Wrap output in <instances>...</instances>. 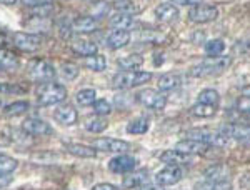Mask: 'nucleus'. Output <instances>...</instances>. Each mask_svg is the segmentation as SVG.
Here are the masks:
<instances>
[{
  "label": "nucleus",
  "mask_w": 250,
  "mask_h": 190,
  "mask_svg": "<svg viewBox=\"0 0 250 190\" xmlns=\"http://www.w3.org/2000/svg\"><path fill=\"white\" fill-rule=\"evenodd\" d=\"M152 79L150 72H140V70H124L114 75L112 79V87L115 90H127L139 85H144Z\"/></svg>",
  "instance_id": "obj_1"
},
{
  "label": "nucleus",
  "mask_w": 250,
  "mask_h": 190,
  "mask_svg": "<svg viewBox=\"0 0 250 190\" xmlns=\"http://www.w3.org/2000/svg\"><path fill=\"white\" fill-rule=\"evenodd\" d=\"M232 59L230 57H210L207 60H204L202 63L190 68V75L192 77H215L220 75L222 72H225L230 65Z\"/></svg>",
  "instance_id": "obj_2"
},
{
  "label": "nucleus",
  "mask_w": 250,
  "mask_h": 190,
  "mask_svg": "<svg viewBox=\"0 0 250 190\" xmlns=\"http://www.w3.org/2000/svg\"><path fill=\"white\" fill-rule=\"evenodd\" d=\"M67 99V88L60 84L47 82L42 84L37 90V100L39 105L42 107H50V105H57Z\"/></svg>",
  "instance_id": "obj_3"
},
{
  "label": "nucleus",
  "mask_w": 250,
  "mask_h": 190,
  "mask_svg": "<svg viewBox=\"0 0 250 190\" xmlns=\"http://www.w3.org/2000/svg\"><path fill=\"white\" fill-rule=\"evenodd\" d=\"M29 75L34 82H52L55 77V68L52 63H48L47 60L42 59H35L29 62Z\"/></svg>",
  "instance_id": "obj_4"
},
{
  "label": "nucleus",
  "mask_w": 250,
  "mask_h": 190,
  "mask_svg": "<svg viewBox=\"0 0 250 190\" xmlns=\"http://www.w3.org/2000/svg\"><path fill=\"white\" fill-rule=\"evenodd\" d=\"M135 100L140 105L152 110H164L167 105V97H165L160 90H154V88H144L135 95Z\"/></svg>",
  "instance_id": "obj_5"
},
{
  "label": "nucleus",
  "mask_w": 250,
  "mask_h": 190,
  "mask_svg": "<svg viewBox=\"0 0 250 190\" xmlns=\"http://www.w3.org/2000/svg\"><path fill=\"white\" fill-rule=\"evenodd\" d=\"M219 17V9L215 5L207 3H197L188 10V20L193 23H208Z\"/></svg>",
  "instance_id": "obj_6"
},
{
  "label": "nucleus",
  "mask_w": 250,
  "mask_h": 190,
  "mask_svg": "<svg viewBox=\"0 0 250 190\" xmlns=\"http://www.w3.org/2000/svg\"><path fill=\"white\" fill-rule=\"evenodd\" d=\"M12 43L22 52H37L42 47V37L37 34H29V32H15L12 37Z\"/></svg>",
  "instance_id": "obj_7"
},
{
  "label": "nucleus",
  "mask_w": 250,
  "mask_h": 190,
  "mask_svg": "<svg viewBox=\"0 0 250 190\" xmlns=\"http://www.w3.org/2000/svg\"><path fill=\"white\" fill-rule=\"evenodd\" d=\"M92 147L95 150H102V152H112V153H125L132 148V145L125 140L119 139H110V137H102V139H95L92 142Z\"/></svg>",
  "instance_id": "obj_8"
},
{
  "label": "nucleus",
  "mask_w": 250,
  "mask_h": 190,
  "mask_svg": "<svg viewBox=\"0 0 250 190\" xmlns=\"http://www.w3.org/2000/svg\"><path fill=\"white\" fill-rule=\"evenodd\" d=\"M184 172L180 167H175V165H167L162 170H159L155 173V182L160 187H167V185H175L182 180Z\"/></svg>",
  "instance_id": "obj_9"
},
{
  "label": "nucleus",
  "mask_w": 250,
  "mask_h": 190,
  "mask_svg": "<svg viewBox=\"0 0 250 190\" xmlns=\"http://www.w3.org/2000/svg\"><path fill=\"white\" fill-rule=\"evenodd\" d=\"M137 160L132 155H127V153H119L114 159H110L108 162V170L114 173H128L132 170H135Z\"/></svg>",
  "instance_id": "obj_10"
},
{
  "label": "nucleus",
  "mask_w": 250,
  "mask_h": 190,
  "mask_svg": "<svg viewBox=\"0 0 250 190\" xmlns=\"http://www.w3.org/2000/svg\"><path fill=\"white\" fill-rule=\"evenodd\" d=\"M22 128L25 130V133H29V135H52V127L48 125V122L42 119H37V117H30V119H27L25 122H23Z\"/></svg>",
  "instance_id": "obj_11"
},
{
  "label": "nucleus",
  "mask_w": 250,
  "mask_h": 190,
  "mask_svg": "<svg viewBox=\"0 0 250 190\" xmlns=\"http://www.w3.org/2000/svg\"><path fill=\"white\" fill-rule=\"evenodd\" d=\"M175 150L187 153V155H199V153H205L208 150V144L197 142V140L185 139L175 144Z\"/></svg>",
  "instance_id": "obj_12"
},
{
  "label": "nucleus",
  "mask_w": 250,
  "mask_h": 190,
  "mask_svg": "<svg viewBox=\"0 0 250 190\" xmlns=\"http://www.w3.org/2000/svg\"><path fill=\"white\" fill-rule=\"evenodd\" d=\"M179 15H180L179 9H177L173 3H168V2L160 3V5L155 9V17L159 22H162V23L175 22V20H179Z\"/></svg>",
  "instance_id": "obj_13"
},
{
  "label": "nucleus",
  "mask_w": 250,
  "mask_h": 190,
  "mask_svg": "<svg viewBox=\"0 0 250 190\" xmlns=\"http://www.w3.org/2000/svg\"><path fill=\"white\" fill-rule=\"evenodd\" d=\"M54 119L62 125H74L77 122L79 115H77V110H75L72 105L67 104V105H59V107L55 108Z\"/></svg>",
  "instance_id": "obj_14"
},
{
  "label": "nucleus",
  "mask_w": 250,
  "mask_h": 190,
  "mask_svg": "<svg viewBox=\"0 0 250 190\" xmlns=\"http://www.w3.org/2000/svg\"><path fill=\"white\" fill-rule=\"evenodd\" d=\"M70 50L74 52L77 57H90V55H95L99 47H97L95 42H90V40H85V39H80V40H75V42L70 43Z\"/></svg>",
  "instance_id": "obj_15"
},
{
  "label": "nucleus",
  "mask_w": 250,
  "mask_h": 190,
  "mask_svg": "<svg viewBox=\"0 0 250 190\" xmlns=\"http://www.w3.org/2000/svg\"><path fill=\"white\" fill-rule=\"evenodd\" d=\"M148 182V170L147 169H140V170H132L128 172V175L124 177V189H137L140 185Z\"/></svg>",
  "instance_id": "obj_16"
},
{
  "label": "nucleus",
  "mask_w": 250,
  "mask_h": 190,
  "mask_svg": "<svg viewBox=\"0 0 250 190\" xmlns=\"http://www.w3.org/2000/svg\"><path fill=\"white\" fill-rule=\"evenodd\" d=\"M108 23L114 30H124V32H130L134 27L137 25L135 19L128 14H117V15H112L108 19Z\"/></svg>",
  "instance_id": "obj_17"
},
{
  "label": "nucleus",
  "mask_w": 250,
  "mask_h": 190,
  "mask_svg": "<svg viewBox=\"0 0 250 190\" xmlns=\"http://www.w3.org/2000/svg\"><path fill=\"white\" fill-rule=\"evenodd\" d=\"M229 173H230V170H229L227 165L215 164L205 169L204 177H205V180H208V182H227Z\"/></svg>",
  "instance_id": "obj_18"
},
{
  "label": "nucleus",
  "mask_w": 250,
  "mask_h": 190,
  "mask_svg": "<svg viewBox=\"0 0 250 190\" xmlns=\"http://www.w3.org/2000/svg\"><path fill=\"white\" fill-rule=\"evenodd\" d=\"M185 137L190 140H197V142H202V144H215V137L217 132L210 130V128H190V130L185 132Z\"/></svg>",
  "instance_id": "obj_19"
},
{
  "label": "nucleus",
  "mask_w": 250,
  "mask_h": 190,
  "mask_svg": "<svg viewBox=\"0 0 250 190\" xmlns=\"http://www.w3.org/2000/svg\"><path fill=\"white\" fill-rule=\"evenodd\" d=\"M128 42H130V32H124V30H112L105 39V43L112 50L124 48L125 45H128Z\"/></svg>",
  "instance_id": "obj_20"
},
{
  "label": "nucleus",
  "mask_w": 250,
  "mask_h": 190,
  "mask_svg": "<svg viewBox=\"0 0 250 190\" xmlns=\"http://www.w3.org/2000/svg\"><path fill=\"white\" fill-rule=\"evenodd\" d=\"M160 162L165 165H175V167H179V165L188 164V162H190V155L173 148V150H165L160 153Z\"/></svg>",
  "instance_id": "obj_21"
},
{
  "label": "nucleus",
  "mask_w": 250,
  "mask_h": 190,
  "mask_svg": "<svg viewBox=\"0 0 250 190\" xmlns=\"http://www.w3.org/2000/svg\"><path fill=\"white\" fill-rule=\"evenodd\" d=\"M72 27H74V32H79V34H92L99 29V20H95L94 17H88V15H83V17H77L72 22Z\"/></svg>",
  "instance_id": "obj_22"
},
{
  "label": "nucleus",
  "mask_w": 250,
  "mask_h": 190,
  "mask_svg": "<svg viewBox=\"0 0 250 190\" xmlns=\"http://www.w3.org/2000/svg\"><path fill=\"white\" fill-rule=\"evenodd\" d=\"M65 150L74 157H79V159H95L97 150L92 145H85V144H67Z\"/></svg>",
  "instance_id": "obj_23"
},
{
  "label": "nucleus",
  "mask_w": 250,
  "mask_h": 190,
  "mask_svg": "<svg viewBox=\"0 0 250 190\" xmlns=\"http://www.w3.org/2000/svg\"><path fill=\"white\" fill-rule=\"evenodd\" d=\"M20 65V60L17 55L9 48H0V68L7 72L17 70Z\"/></svg>",
  "instance_id": "obj_24"
},
{
  "label": "nucleus",
  "mask_w": 250,
  "mask_h": 190,
  "mask_svg": "<svg viewBox=\"0 0 250 190\" xmlns=\"http://www.w3.org/2000/svg\"><path fill=\"white\" fill-rule=\"evenodd\" d=\"M229 133L230 139H235L237 142H250V125L229 124Z\"/></svg>",
  "instance_id": "obj_25"
},
{
  "label": "nucleus",
  "mask_w": 250,
  "mask_h": 190,
  "mask_svg": "<svg viewBox=\"0 0 250 190\" xmlns=\"http://www.w3.org/2000/svg\"><path fill=\"white\" fill-rule=\"evenodd\" d=\"M180 84H182V79L177 74H164L159 79V90L160 92L175 90L177 87H180Z\"/></svg>",
  "instance_id": "obj_26"
},
{
  "label": "nucleus",
  "mask_w": 250,
  "mask_h": 190,
  "mask_svg": "<svg viewBox=\"0 0 250 190\" xmlns=\"http://www.w3.org/2000/svg\"><path fill=\"white\" fill-rule=\"evenodd\" d=\"M148 128H150V120L147 117H137L127 124V132L134 133V135H142V133L148 132Z\"/></svg>",
  "instance_id": "obj_27"
},
{
  "label": "nucleus",
  "mask_w": 250,
  "mask_h": 190,
  "mask_svg": "<svg viewBox=\"0 0 250 190\" xmlns=\"http://www.w3.org/2000/svg\"><path fill=\"white\" fill-rule=\"evenodd\" d=\"M83 65L92 72H104L107 68V59L104 55H90V57L83 59Z\"/></svg>",
  "instance_id": "obj_28"
},
{
  "label": "nucleus",
  "mask_w": 250,
  "mask_h": 190,
  "mask_svg": "<svg viewBox=\"0 0 250 190\" xmlns=\"http://www.w3.org/2000/svg\"><path fill=\"white\" fill-rule=\"evenodd\" d=\"M30 108V104L27 100H17L14 104H9L5 108H3V114L7 117H19V115H23L27 114Z\"/></svg>",
  "instance_id": "obj_29"
},
{
  "label": "nucleus",
  "mask_w": 250,
  "mask_h": 190,
  "mask_svg": "<svg viewBox=\"0 0 250 190\" xmlns=\"http://www.w3.org/2000/svg\"><path fill=\"white\" fill-rule=\"evenodd\" d=\"M217 112V107L213 105H207V104H193L190 107V114L193 117H199V119H208V117H213Z\"/></svg>",
  "instance_id": "obj_30"
},
{
  "label": "nucleus",
  "mask_w": 250,
  "mask_h": 190,
  "mask_svg": "<svg viewBox=\"0 0 250 190\" xmlns=\"http://www.w3.org/2000/svg\"><path fill=\"white\" fill-rule=\"evenodd\" d=\"M117 63L120 65V68H124V70H134V68H139L142 67L144 63V57L142 55H125V57H120L117 60Z\"/></svg>",
  "instance_id": "obj_31"
},
{
  "label": "nucleus",
  "mask_w": 250,
  "mask_h": 190,
  "mask_svg": "<svg viewBox=\"0 0 250 190\" xmlns=\"http://www.w3.org/2000/svg\"><path fill=\"white\" fill-rule=\"evenodd\" d=\"M197 102L213 105V107H219L220 95H219V92L213 90V88H204V90L199 94V97H197Z\"/></svg>",
  "instance_id": "obj_32"
},
{
  "label": "nucleus",
  "mask_w": 250,
  "mask_h": 190,
  "mask_svg": "<svg viewBox=\"0 0 250 190\" xmlns=\"http://www.w3.org/2000/svg\"><path fill=\"white\" fill-rule=\"evenodd\" d=\"M95 100H97V92L94 88H82V90H79L75 94V102L79 105H83V107L94 105Z\"/></svg>",
  "instance_id": "obj_33"
},
{
  "label": "nucleus",
  "mask_w": 250,
  "mask_h": 190,
  "mask_svg": "<svg viewBox=\"0 0 250 190\" xmlns=\"http://www.w3.org/2000/svg\"><path fill=\"white\" fill-rule=\"evenodd\" d=\"M224 50H225L224 40L213 39V40L205 42V54H207L208 57H220V55L224 54Z\"/></svg>",
  "instance_id": "obj_34"
},
{
  "label": "nucleus",
  "mask_w": 250,
  "mask_h": 190,
  "mask_svg": "<svg viewBox=\"0 0 250 190\" xmlns=\"http://www.w3.org/2000/svg\"><path fill=\"white\" fill-rule=\"evenodd\" d=\"M108 127V122L104 120L102 117H94V119H88L85 122V130L90 133H100Z\"/></svg>",
  "instance_id": "obj_35"
},
{
  "label": "nucleus",
  "mask_w": 250,
  "mask_h": 190,
  "mask_svg": "<svg viewBox=\"0 0 250 190\" xmlns=\"http://www.w3.org/2000/svg\"><path fill=\"white\" fill-rule=\"evenodd\" d=\"M108 10H110V5L105 2V0H97L90 5V15H94V19H102L105 17L108 14Z\"/></svg>",
  "instance_id": "obj_36"
},
{
  "label": "nucleus",
  "mask_w": 250,
  "mask_h": 190,
  "mask_svg": "<svg viewBox=\"0 0 250 190\" xmlns=\"http://www.w3.org/2000/svg\"><path fill=\"white\" fill-rule=\"evenodd\" d=\"M60 75H62L63 80H74L77 79L79 75V67L72 62H63L60 65Z\"/></svg>",
  "instance_id": "obj_37"
},
{
  "label": "nucleus",
  "mask_w": 250,
  "mask_h": 190,
  "mask_svg": "<svg viewBox=\"0 0 250 190\" xmlns=\"http://www.w3.org/2000/svg\"><path fill=\"white\" fill-rule=\"evenodd\" d=\"M19 162L14 157L9 155H0V172L2 173H12L14 170H17Z\"/></svg>",
  "instance_id": "obj_38"
},
{
  "label": "nucleus",
  "mask_w": 250,
  "mask_h": 190,
  "mask_svg": "<svg viewBox=\"0 0 250 190\" xmlns=\"http://www.w3.org/2000/svg\"><path fill=\"white\" fill-rule=\"evenodd\" d=\"M52 12H54V5H52V3H42V5L30 7L32 17H37V19H45Z\"/></svg>",
  "instance_id": "obj_39"
},
{
  "label": "nucleus",
  "mask_w": 250,
  "mask_h": 190,
  "mask_svg": "<svg viewBox=\"0 0 250 190\" xmlns=\"http://www.w3.org/2000/svg\"><path fill=\"white\" fill-rule=\"evenodd\" d=\"M27 88L19 85V84H0V94L2 95H20L25 94Z\"/></svg>",
  "instance_id": "obj_40"
},
{
  "label": "nucleus",
  "mask_w": 250,
  "mask_h": 190,
  "mask_svg": "<svg viewBox=\"0 0 250 190\" xmlns=\"http://www.w3.org/2000/svg\"><path fill=\"white\" fill-rule=\"evenodd\" d=\"M229 182H204V184H197L195 190H230Z\"/></svg>",
  "instance_id": "obj_41"
},
{
  "label": "nucleus",
  "mask_w": 250,
  "mask_h": 190,
  "mask_svg": "<svg viewBox=\"0 0 250 190\" xmlns=\"http://www.w3.org/2000/svg\"><path fill=\"white\" fill-rule=\"evenodd\" d=\"M112 104L107 102L105 99H100V100H95L94 102V112L95 115L99 117H107L108 114H112Z\"/></svg>",
  "instance_id": "obj_42"
},
{
  "label": "nucleus",
  "mask_w": 250,
  "mask_h": 190,
  "mask_svg": "<svg viewBox=\"0 0 250 190\" xmlns=\"http://www.w3.org/2000/svg\"><path fill=\"white\" fill-rule=\"evenodd\" d=\"M112 7L119 12V14H128L130 15L132 12H135V3L132 0H115L112 3Z\"/></svg>",
  "instance_id": "obj_43"
},
{
  "label": "nucleus",
  "mask_w": 250,
  "mask_h": 190,
  "mask_svg": "<svg viewBox=\"0 0 250 190\" xmlns=\"http://www.w3.org/2000/svg\"><path fill=\"white\" fill-rule=\"evenodd\" d=\"M59 35L62 40H70L72 34H74V27H72V22L68 19H62L59 22Z\"/></svg>",
  "instance_id": "obj_44"
},
{
  "label": "nucleus",
  "mask_w": 250,
  "mask_h": 190,
  "mask_svg": "<svg viewBox=\"0 0 250 190\" xmlns=\"http://www.w3.org/2000/svg\"><path fill=\"white\" fill-rule=\"evenodd\" d=\"M140 39L145 40V42H152V43H164L167 37L155 30H142L140 32Z\"/></svg>",
  "instance_id": "obj_45"
},
{
  "label": "nucleus",
  "mask_w": 250,
  "mask_h": 190,
  "mask_svg": "<svg viewBox=\"0 0 250 190\" xmlns=\"http://www.w3.org/2000/svg\"><path fill=\"white\" fill-rule=\"evenodd\" d=\"M32 160L35 164H55L59 160V155L57 153H50V152H42V153H35L32 157Z\"/></svg>",
  "instance_id": "obj_46"
},
{
  "label": "nucleus",
  "mask_w": 250,
  "mask_h": 190,
  "mask_svg": "<svg viewBox=\"0 0 250 190\" xmlns=\"http://www.w3.org/2000/svg\"><path fill=\"white\" fill-rule=\"evenodd\" d=\"M237 110L240 114L250 117V97H240L239 102H237Z\"/></svg>",
  "instance_id": "obj_47"
},
{
  "label": "nucleus",
  "mask_w": 250,
  "mask_h": 190,
  "mask_svg": "<svg viewBox=\"0 0 250 190\" xmlns=\"http://www.w3.org/2000/svg\"><path fill=\"white\" fill-rule=\"evenodd\" d=\"M12 180H14V175H10V173H2V172H0V189L9 187V185L12 184Z\"/></svg>",
  "instance_id": "obj_48"
},
{
  "label": "nucleus",
  "mask_w": 250,
  "mask_h": 190,
  "mask_svg": "<svg viewBox=\"0 0 250 190\" xmlns=\"http://www.w3.org/2000/svg\"><path fill=\"white\" fill-rule=\"evenodd\" d=\"M170 2H173V5H190V7H193V5H197V3H200L202 0H170Z\"/></svg>",
  "instance_id": "obj_49"
},
{
  "label": "nucleus",
  "mask_w": 250,
  "mask_h": 190,
  "mask_svg": "<svg viewBox=\"0 0 250 190\" xmlns=\"http://www.w3.org/2000/svg\"><path fill=\"white\" fill-rule=\"evenodd\" d=\"M27 7H35V5H42V3H52V0H22Z\"/></svg>",
  "instance_id": "obj_50"
},
{
  "label": "nucleus",
  "mask_w": 250,
  "mask_h": 190,
  "mask_svg": "<svg viewBox=\"0 0 250 190\" xmlns=\"http://www.w3.org/2000/svg\"><path fill=\"white\" fill-rule=\"evenodd\" d=\"M92 190H119V189L112 184H97L92 187Z\"/></svg>",
  "instance_id": "obj_51"
},
{
  "label": "nucleus",
  "mask_w": 250,
  "mask_h": 190,
  "mask_svg": "<svg viewBox=\"0 0 250 190\" xmlns=\"http://www.w3.org/2000/svg\"><path fill=\"white\" fill-rule=\"evenodd\" d=\"M137 190H164L160 185H150V184H144L140 187H137Z\"/></svg>",
  "instance_id": "obj_52"
},
{
  "label": "nucleus",
  "mask_w": 250,
  "mask_h": 190,
  "mask_svg": "<svg viewBox=\"0 0 250 190\" xmlns=\"http://www.w3.org/2000/svg\"><path fill=\"white\" fill-rule=\"evenodd\" d=\"M204 39H205V34H204V32H197V34L192 37V42H193V43H202L200 40H204Z\"/></svg>",
  "instance_id": "obj_53"
},
{
  "label": "nucleus",
  "mask_w": 250,
  "mask_h": 190,
  "mask_svg": "<svg viewBox=\"0 0 250 190\" xmlns=\"http://www.w3.org/2000/svg\"><path fill=\"white\" fill-rule=\"evenodd\" d=\"M10 142L12 140L5 135V133H0V145H9Z\"/></svg>",
  "instance_id": "obj_54"
},
{
  "label": "nucleus",
  "mask_w": 250,
  "mask_h": 190,
  "mask_svg": "<svg viewBox=\"0 0 250 190\" xmlns=\"http://www.w3.org/2000/svg\"><path fill=\"white\" fill-rule=\"evenodd\" d=\"M0 3H3V5H14V3H17V0H0Z\"/></svg>",
  "instance_id": "obj_55"
},
{
  "label": "nucleus",
  "mask_w": 250,
  "mask_h": 190,
  "mask_svg": "<svg viewBox=\"0 0 250 190\" xmlns=\"http://www.w3.org/2000/svg\"><path fill=\"white\" fill-rule=\"evenodd\" d=\"M242 97H250V85L245 87L244 90H242Z\"/></svg>",
  "instance_id": "obj_56"
},
{
  "label": "nucleus",
  "mask_w": 250,
  "mask_h": 190,
  "mask_svg": "<svg viewBox=\"0 0 250 190\" xmlns=\"http://www.w3.org/2000/svg\"><path fill=\"white\" fill-rule=\"evenodd\" d=\"M0 105H2V100H0Z\"/></svg>",
  "instance_id": "obj_57"
}]
</instances>
